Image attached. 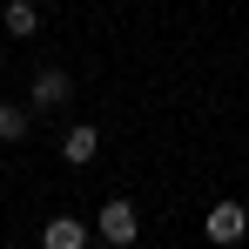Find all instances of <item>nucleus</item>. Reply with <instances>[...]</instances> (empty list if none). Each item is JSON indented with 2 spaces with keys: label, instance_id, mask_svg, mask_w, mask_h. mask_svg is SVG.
Here are the masks:
<instances>
[{
  "label": "nucleus",
  "instance_id": "nucleus-1",
  "mask_svg": "<svg viewBox=\"0 0 249 249\" xmlns=\"http://www.w3.org/2000/svg\"><path fill=\"white\" fill-rule=\"evenodd\" d=\"M94 229H101V243H115V249H128L135 236H142V215H135V202H101V215H94Z\"/></svg>",
  "mask_w": 249,
  "mask_h": 249
},
{
  "label": "nucleus",
  "instance_id": "nucleus-2",
  "mask_svg": "<svg viewBox=\"0 0 249 249\" xmlns=\"http://www.w3.org/2000/svg\"><path fill=\"white\" fill-rule=\"evenodd\" d=\"M68 94H74L68 68H41L34 88H27V108H34V115H54V108H68Z\"/></svg>",
  "mask_w": 249,
  "mask_h": 249
},
{
  "label": "nucleus",
  "instance_id": "nucleus-3",
  "mask_svg": "<svg viewBox=\"0 0 249 249\" xmlns=\"http://www.w3.org/2000/svg\"><path fill=\"white\" fill-rule=\"evenodd\" d=\"M202 229H209V243H243V229H249V209H243V202H215Z\"/></svg>",
  "mask_w": 249,
  "mask_h": 249
},
{
  "label": "nucleus",
  "instance_id": "nucleus-4",
  "mask_svg": "<svg viewBox=\"0 0 249 249\" xmlns=\"http://www.w3.org/2000/svg\"><path fill=\"white\" fill-rule=\"evenodd\" d=\"M0 27H7L14 41H34V34H41V7H34V0H7V14H0Z\"/></svg>",
  "mask_w": 249,
  "mask_h": 249
},
{
  "label": "nucleus",
  "instance_id": "nucleus-5",
  "mask_svg": "<svg viewBox=\"0 0 249 249\" xmlns=\"http://www.w3.org/2000/svg\"><path fill=\"white\" fill-rule=\"evenodd\" d=\"M61 155H68L74 168H81V162H94V155H101V135H94L88 122H74L68 135H61Z\"/></svg>",
  "mask_w": 249,
  "mask_h": 249
},
{
  "label": "nucleus",
  "instance_id": "nucleus-6",
  "mask_svg": "<svg viewBox=\"0 0 249 249\" xmlns=\"http://www.w3.org/2000/svg\"><path fill=\"white\" fill-rule=\"evenodd\" d=\"M41 243L47 249H81L88 243V222H81V215H54V222L41 229Z\"/></svg>",
  "mask_w": 249,
  "mask_h": 249
},
{
  "label": "nucleus",
  "instance_id": "nucleus-7",
  "mask_svg": "<svg viewBox=\"0 0 249 249\" xmlns=\"http://www.w3.org/2000/svg\"><path fill=\"white\" fill-rule=\"evenodd\" d=\"M27 128H34V115H27V108L0 101V142H27Z\"/></svg>",
  "mask_w": 249,
  "mask_h": 249
}]
</instances>
